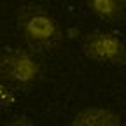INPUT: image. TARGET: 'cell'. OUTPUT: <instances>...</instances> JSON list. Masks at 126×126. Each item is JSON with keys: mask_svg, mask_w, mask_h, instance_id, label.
Instances as JSON below:
<instances>
[{"mask_svg": "<svg viewBox=\"0 0 126 126\" xmlns=\"http://www.w3.org/2000/svg\"><path fill=\"white\" fill-rule=\"evenodd\" d=\"M18 28L33 51H51L63 39L54 16L37 4H26L19 9Z\"/></svg>", "mask_w": 126, "mask_h": 126, "instance_id": "6da1fadb", "label": "cell"}, {"mask_svg": "<svg viewBox=\"0 0 126 126\" xmlns=\"http://www.w3.org/2000/svg\"><path fill=\"white\" fill-rule=\"evenodd\" d=\"M39 74V61L21 47H11L0 54V79L9 84L30 86Z\"/></svg>", "mask_w": 126, "mask_h": 126, "instance_id": "7a4b0ae2", "label": "cell"}, {"mask_svg": "<svg viewBox=\"0 0 126 126\" xmlns=\"http://www.w3.org/2000/svg\"><path fill=\"white\" fill-rule=\"evenodd\" d=\"M82 51L86 58L107 63V65H124L126 63V44L121 37L110 32H93L86 35L82 42Z\"/></svg>", "mask_w": 126, "mask_h": 126, "instance_id": "3957f363", "label": "cell"}, {"mask_svg": "<svg viewBox=\"0 0 126 126\" xmlns=\"http://www.w3.org/2000/svg\"><path fill=\"white\" fill-rule=\"evenodd\" d=\"M67 126H123L121 117L105 107H86L70 119Z\"/></svg>", "mask_w": 126, "mask_h": 126, "instance_id": "277c9868", "label": "cell"}, {"mask_svg": "<svg viewBox=\"0 0 126 126\" xmlns=\"http://www.w3.org/2000/svg\"><path fill=\"white\" fill-rule=\"evenodd\" d=\"M93 16L103 23H117L126 16V0H86Z\"/></svg>", "mask_w": 126, "mask_h": 126, "instance_id": "5b68a950", "label": "cell"}, {"mask_svg": "<svg viewBox=\"0 0 126 126\" xmlns=\"http://www.w3.org/2000/svg\"><path fill=\"white\" fill-rule=\"evenodd\" d=\"M16 96H14V91L4 84V82H0V107H11L14 103Z\"/></svg>", "mask_w": 126, "mask_h": 126, "instance_id": "8992f818", "label": "cell"}, {"mask_svg": "<svg viewBox=\"0 0 126 126\" xmlns=\"http://www.w3.org/2000/svg\"><path fill=\"white\" fill-rule=\"evenodd\" d=\"M7 126H35V124H33V121H32L30 117H26V116H16V117H12L9 121Z\"/></svg>", "mask_w": 126, "mask_h": 126, "instance_id": "52a82bcc", "label": "cell"}, {"mask_svg": "<svg viewBox=\"0 0 126 126\" xmlns=\"http://www.w3.org/2000/svg\"><path fill=\"white\" fill-rule=\"evenodd\" d=\"M79 33H81V32H79V28H68V30H67V35H68L70 39L79 37Z\"/></svg>", "mask_w": 126, "mask_h": 126, "instance_id": "ba28073f", "label": "cell"}]
</instances>
